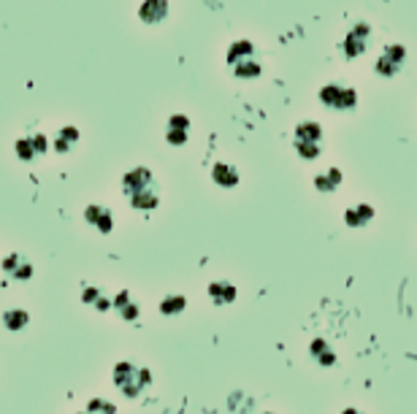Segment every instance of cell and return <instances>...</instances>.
<instances>
[{
  "mask_svg": "<svg viewBox=\"0 0 417 414\" xmlns=\"http://www.w3.org/2000/svg\"><path fill=\"white\" fill-rule=\"evenodd\" d=\"M84 219L95 227V230H101V233H111V227H114V219H111V212H108L106 206H87L84 209Z\"/></svg>",
  "mask_w": 417,
  "mask_h": 414,
  "instance_id": "9",
  "label": "cell"
},
{
  "mask_svg": "<svg viewBox=\"0 0 417 414\" xmlns=\"http://www.w3.org/2000/svg\"><path fill=\"white\" fill-rule=\"evenodd\" d=\"M212 179H215V185L220 187H236L239 185V171L233 168V165H225V162H217L215 168H212Z\"/></svg>",
  "mask_w": 417,
  "mask_h": 414,
  "instance_id": "11",
  "label": "cell"
},
{
  "mask_svg": "<svg viewBox=\"0 0 417 414\" xmlns=\"http://www.w3.org/2000/svg\"><path fill=\"white\" fill-rule=\"evenodd\" d=\"M341 414H361V412H358V409H344Z\"/></svg>",
  "mask_w": 417,
  "mask_h": 414,
  "instance_id": "28",
  "label": "cell"
},
{
  "mask_svg": "<svg viewBox=\"0 0 417 414\" xmlns=\"http://www.w3.org/2000/svg\"><path fill=\"white\" fill-rule=\"evenodd\" d=\"M76 141H79V130L68 125V128H63V130L57 133V138L52 141V147L57 149V152H71V147H73Z\"/></svg>",
  "mask_w": 417,
  "mask_h": 414,
  "instance_id": "19",
  "label": "cell"
},
{
  "mask_svg": "<svg viewBox=\"0 0 417 414\" xmlns=\"http://www.w3.org/2000/svg\"><path fill=\"white\" fill-rule=\"evenodd\" d=\"M98 301H101V293H98V290H95V287H87V290H84V304H98Z\"/></svg>",
  "mask_w": 417,
  "mask_h": 414,
  "instance_id": "26",
  "label": "cell"
},
{
  "mask_svg": "<svg viewBox=\"0 0 417 414\" xmlns=\"http://www.w3.org/2000/svg\"><path fill=\"white\" fill-rule=\"evenodd\" d=\"M168 16V0H144L138 9V19L147 25H158Z\"/></svg>",
  "mask_w": 417,
  "mask_h": 414,
  "instance_id": "8",
  "label": "cell"
},
{
  "mask_svg": "<svg viewBox=\"0 0 417 414\" xmlns=\"http://www.w3.org/2000/svg\"><path fill=\"white\" fill-rule=\"evenodd\" d=\"M404 63H406V49L398 46V43H393L377 60V73H382V76H396L404 68Z\"/></svg>",
  "mask_w": 417,
  "mask_h": 414,
  "instance_id": "4",
  "label": "cell"
},
{
  "mask_svg": "<svg viewBox=\"0 0 417 414\" xmlns=\"http://www.w3.org/2000/svg\"><path fill=\"white\" fill-rule=\"evenodd\" d=\"M30 144H33V149H36V155H43V152H46V144H49V141H46V135H33V138H30Z\"/></svg>",
  "mask_w": 417,
  "mask_h": 414,
  "instance_id": "25",
  "label": "cell"
},
{
  "mask_svg": "<svg viewBox=\"0 0 417 414\" xmlns=\"http://www.w3.org/2000/svg\"><path fill=\"white\" fill-rule=\"evenodd\" d=\"M117 412V406L111 401H103V398H93L90 406H87V414H114Z\"/></svg>",
  "mask_w": 417,
  "mask_h": 414,
  "instance_id": "23",
  "label": "cell"
},
{
  "mask_svg": "<svg viewBox=\"0 0 417 414\" xmlns=\"http://www.w3.org/2000/svg\"><path fill=\"white\" fill-rule=\"evenodd\" d=\"M111 306L117 309L122 314V320H128V322H133V320H138V304H133L130 301V295L128 293H120V295H114V301H111Z\"/></svg>",
  "mask_w": 417,
  "mask_h": 414,
  "instance_id": "15",
  "label": "cell"
},
{
  "mask_svg": "<svg viewBox=\"0 0 417 414\" xmlns=\"http://www.w3.org/2000/svg\"><path fill=\"white\" fill-rule=\"evenodd\" d=\"M16 155H19V160L22 162H30L38 157L36 149H33V144H30V138H19V141H16Z\"/></svg>",
  "mask_w": 417,
  "mask_h": 414,
  "instance_id": "22",
  "label": "cell"
},
{
  "mask_svg": "<svg viewBox=\"0 0 417 414\" xmlns=\"http://www.w3.org/2000/svg\"><path fill=\"white\" fill-rule=\"evenodd\" d=\"M247 60H255V46L249 41H236L228 49V66L236 68L242 66V63H247Z\"/></svg>",
  "mask_w": 417,
  "mask_h": 414,
  "instance_id": "10",
  "label": "cell"
},
{
  "mask_svg": "<svg viewBox=\"0 0 417 414\" xmlns=\"http://www.w3.org/2000/svg\"><path fill=\"white\" fill-rule=\"evenodd\" d=\"M27 322H30V314H27L25 309H9L3 314V325L9 331H22V328H27Z\"/></svg>",
  "mask_w": 417,
  "mask_h": 414,
  "instance_id": "18",
  "label": "cell"
},
{
  "mask_svg": "<svg viewBox=\"0 0 417 414\" xmlns=\"http://www.w3.org/2000/svg\"><path fill=\"white\" fill-rule=\"evenodd\" d=\"M366 46H369V25L352 27V33L344 38V43H341V49H344V54H347L350 60L361 57V54L366 52Z\"/></svg>",
  "mask_w": 417,
  "mask_h": 414,
  "instance_id": "5",
  "label": "cell"
},
{
  "mask_svg": "<svg viewBox=\"0 0 417 414\" xmlns=\"http://www.w3.org/2000/svg\"><path fill=\"white\" fill-rule=\"evenodd\" d=\"M339 185H341V171L339 168H328L325 174L314 176V187L320 190V192H334Z\"/></svg>",
  "mask_w": 417,
  "mask_h": 414,
  "instance_id": "16",
  "label": "cell"
},
{
  "mask_svg": "<svg viewBox=\"0 0 417 414\" xmlns=\"http://www.w3.org/2000/svg\"><path fill=\"white\" fill-rule=\"evenodd\" d=\"M95 309H101V311H106V309H111V301H106V298H101V301L95 304Z\"/></svg>",
  "mask_w": 417,
  "mask_h": 414,
  "instance_id": "27",
  "label": "cell"
},
{
  "mask_svg": "<svg viewBox=\"0 0 417 414\" xmlns=\"http://www.w3.org/2000/svg\"><path fill=\"white\" fill-rule=\"evenodd\" d=\"M233 73H236L239 79H257V76H260V63H257V60H247V63L233 68Z\"/></svg>",
  "mask_w": 417,
  "mask_h": 414,
  "instance_id": "21",
  "label": "cell"
},
{
  "mask_svg": "<svg viewBox=\"0 0 417 414\" xmlns=\"http://www.w3.org/2000/svg\"><path fill=\"white\" fill-rule=\"evenodd\" d=\"M296 152L304 157V160H314L320 155V144H304V141H296Z\"/></svg>",
  "mask_w": 417,
  "mask_h": 414,
  "instance_id": "24",
  "label": "cell"
},
{
  "mask_svg": "<svg viewBox=\"0 0 417 414\" xmlns=\"http://www.w3.org/2000/svg\"><path fill=\"white\" fill-rule=\"evenodd\" d=\"M266 414H271V412H266Z\"/></svg>",
  "mask_w": 417,
  "mask_h": 414,
  "instance_id": "29",
  "label": "cell"
},
{
  "mask_svg": "<svg viewBox=\"0 0 417 414\" xmlns=\"http://www.w3.org/2000/svg\"><path fill=\"white\" fill-rule=\"evenodd\" d=\"M296 141H304V144H320V141H323L320 125H314V122H301L298 130H296Z\"/></svg>",
  "mask_w": 417,
  "mask_h": 414,
  "instance_id": "17",
  "label": "cell"
},
{
  "mask_svg": "<svg viewBox=\"0 0 417 414\" xmlns=\"http://www.w3.org/2000/svg\"><path fill=\"white\" fill-rule=\"evenodd\" d=\"M209 298L215 301V304H233L236 301V287L230 284V281H212L209 284Z\"/></svg>",
  "mask_w": 417,
  "mask_h": 414,
  "instance_id": "12",
  "label": "cell"
},
{
  "mask_svg": "<svg viewBox=\"0 0 417 414\" xmlns=\"http://www.w3.org/2000/svg\"><path fill=\"white\" fill-rule=\"evenodd\" d=\"M114 385H117V390H120L122 395L138 398V395L152 385V374H149L147 368L135 366V363L122 361L114 366Z\"/></svg>",
  "mask_w": 417,
  "mask_h": 414,
  "instance_id": "2",
  "label": "cell"
},
{
  "mask_svg": "<svg viewBox=\"0 0 417 414\" xmlns=\"http://www.w3.org/2000/svg\"><path fill=\"white\" fill-rule=\"evenodd\" d=\"M122 190L135 212H152L160 203V192L155 185V176L147 168H133L122 176Z\"/></svg>",
  "mask_w": 417,
  "mask_h": 414,
  "instance_id": "1",
  "label": "cell"
},
{
  "mask_svg": "<svg viewBox=\"0 0 417 414\" xmlns=\"http://www.w3.org/2000/svg\"><path fill=\"white\" fill-rule=\"evenodd\" d=\"M371 217H374V209L371 206H352V209H347L344 212V222L350 227H364L371 222Z\"/></svg>",
  "mask_w": 417,
  "mask_h": 414,
  "instance_id": "14",
  "label": "cell"
},
{
  "mask_svg": "<svg viewBox=\"0 0 417 414\" xmlns=\"http://www.w3.org/2000/svg\"><path fill=\"white\" fill-rule=\"evenodd\" d=\"M320 100H323L328 108H341V111H350L358 103V95L352 87H344V84H328L320 90Z\"/></svg>",
  "mask_w": 417,
  "mask_h": 414,
  "instance_id": "3",
  "label": "cell"
},
{
  "mask_svg": "<svg viewBox=\"0 0 417 414\" xmlns=\"http://www.w3.org/2000/svg\"><path fill=\"white\" fill-rule=\"evenodd\" d=\"M84 414H87V412H84Z\"/></svg>",
  "mask_w": 417,
  "mask_h": 414,
  "instance_id": "30",
  "label": "cell"
},
{
  "mask_svg": "<svg viewBox=\"0 0 417 414\" xmlns=\"http://www.w3.org/2000/svg\"><path fill=\"white\" fill-rule=\"evenodd\" d=\"M165 138H168V144H174V147H182L185 141L190 138V120L185 114H174L168 125H165Z\"/></svg>",
  "mask_w": 417,
  "mask_h": 414,
  "instance_id": "7",
  "label": "cell"
},
{
  "mask_svg": "<svg viewBox=\"0 0 417 414\" xmlns=\"http://www.w3.org/2000/svg\"><path fill=\"white\" fill-rule=\"evenodd\" d=\"M309 355L314 358V361L320 363V366H325V368H331L334 363H336V352L325 344L323 338H314L312 341V347H309Z\"/></svg>",
  "mask_w": 417,
  "mask_h": 414,
  "instance_id": "13",
  "label": "cell"
},
{
  "mask_svg": "<svg viewBox=\"0 0 417 414\" xmlns=\"http://www.w3.org/2000/svg\"><path fill=\"white\" fill-rule=\"evenodd\" d=\"M3 271H6V276H11V279L27 281L33 276V263L27 260L25 254H9V257L3 260Z\"/></svg>",
  "mask_w": 417,
  "mask_h": 414,
  "instance_id": "6",
  "label": "cell"
},
{
  "mask_svg": "<svg viewBox=\"0 0 417 414\" xmlns=\"http://www.w3.org/2000/svg\"><path fill=\"white\" fill-rule=\"evenodd\" d=\"M185 306H187V301H185L182 295H168V298L160 304V311L165 314V317H174V314H182Z\"/></svg>",
  "mask_w": 417,
  "mask_h": 414,
  "instance_id": "20",
  "label": "cell"
}]
</instances>
